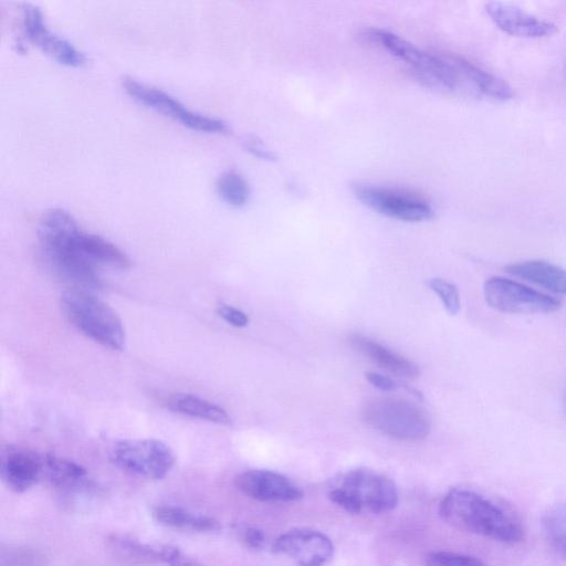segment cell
Wrapping results in <instances>:
<instances>
[{
	"mask_svg": "<svg viewBox=\"0 0 566 566\" xmlns=\"http://www.w3.org/2000/svg\"><path fill=\"white\" fill-rule=\"evenodd\" d=\"M61 306L71 324L86 337L113 350L124 347L126 334L120 317L91 291L70 287L62 294Z\"/></svg>",
	"mask_w": 566,
	"mask_h": 566,
	"instance_id": "3",
	"label": "cell"
},
{
	"mask_svg": "<svg viewBox=\"0 0 566 566\" xmlns=\"http://www.w3.org/2000/svg\"><path fill=\"white\" fill-rule=\"evenodd\" d=\"M488 305L510 314L552 313L560 307V301L516 281L492 276L484 284Z\"/></svg>",
	"mask_w": 566,
	"mask_h": 566,
	"instance_id": "8",
	"label": "cell"
},
{
	"mask_svg": "<svg viewBox=\"0 0 566 566\" xmlns=\"http://www.w3.org/2000/svg\"><path fill=\"white\" fill-rule=\"evenodd\" d=\"M485 11L503 32L518 38L538 39L556 32V25L530 12L505 2H489Z\"/></svg>",
	"mask_w": 566,
	"mask_h": 566,
	"instance_id": "14",
	"label": "cell"
},
{
	"mask_svg": "<svg viewBox=\"0 0 566 566\" xmlns=\"http://www.w3.org/2000/svg\"><path fill=\"white\" fill-rule=\"evenodd\" d=\"M77 226L74 217L62 208L48 210L39 226L42 258L48 268L73 289L92 291L102 285L97 268L87 261L71 243Z\"/></svg>",
	"mask_w": 566,
	"mask_h": 566,
	"instance_id": "1",
	"label": "cell"
},
{
	"mask_svg": "<svg viewBox=\"0 0 566 566\" xmlns=\"http://www.w3.org/2000/svg\"><path fill=\"white\" fill-rule=\"evenodd\" d=\"M22 30L29 42L60 64L77 67L86 62L85 53L51 30L42 10L33 3L22 7Z\"/></svg>",
	"mask_w": 566,
	"mask_h": 566,
	"instance_id": "10",
	"label": "cell"
},
{
	"mask_svg": "<svg viewBox=\"0 0 566 566\" xmlns=\"http://www.w3.org/2000/svg\"><path fill=\"white\" fill-rule=\"evenodd\" d=\"M107 546L114 556L128 564H150L160 560V547H154L125 534H112Z\"/></svg>",
	"mask_w": 566,
	"mask_h": 566,
	"instance_id": "22",
	"label": "cell"
},
{
	"mask_svg": "<svg viewBox=\"0 0 566 566\" xmlns=\"http://www.w3.org/2000/svg\"><path fill=\"white\" fill-rule=\"evenodd\" d=\"M217 314L235 327H244L249 324V317L244 312L228 304H220L217 307Z\"/></svg>",
	"mask_w": 566,
	"mask_h": 566,
	"instance_id": "28",
	"label": "cell"
},
{
	"mask_svg": "<svg viewBox=\"0 0 566 566\" xmlns=\"http://www.w3.org/2000/svg\"><path fill=\"white\" fill-rule=\"evenodd\" d=\"M365 377L369 384L381 391H392L399 387V384L388 376L378 373H365Z\"/></svg>",
	"mask_w": 566,
	"mask_h": 566,
	"instance_id": "29",
	"label": "cell"
},
{
	"mask_svg": "<svg viewBox=\"0 0 566 566\" xmlns=\"http://www.w3.org/2000/svg\"><path fill=\"white\" fill-rule=\"evenodd\" d=\"M43 476L55 488L73 491L85 485L87 471L73 460L55 454H44Z\"/></svg>",
	"mask_w": 566,
	"mask_h": 566,
	"instance_id": "20",
	"label": "cell"
},
{
	"mask_svg": "<svg viewBox=\"0 0 566 566\" xmlns=\"http://www.w3.org/2000/svg\"><path fill=\"white\" fill-rule=\"evenodd\" d=\"M273 551L290 557L300 566H324L332 559L334 546L322 532L295 528L279 536Z\"/></svg>",
	"mask_w": 566,
	"mask_h": 566,
	"instance_id": "11",
	"label": "cell"
},
{
	"mask_svg": "<svg viewBox=\"0 0 566 566\" xmlns=\"http://www.w3.org/2000/svg\"><path fill=\"white\" fill-rule=\"evenodd\" d=\"M0 474L12 491H28L43 476V455L20 446L8 444L1 450Z\"/></svg>",
	"mask_w": 566,
	"mask_h": 566,
	"instance_id": "13",
	"label": "cell"
},
{
	"mask_svg": "<svg viewBox=\"0 0 566 566\" xmlns=\"http://www.w3.org/2000/svg\"><path fill=\"white\" fill-rule=\"evenodd\" d=\"M153 514L157 522L175 530L208 533L220 527L216 518L176 505H159Z\"/></svg>",
	"mask_w": 566,
	"mask_h": 566,
	"instance_id": "19",
	"label": "cell"
},
{
	"mask_svg": "<svg viewBox=\"0 0 566 566\" xmlns=\"http://www.w3.org/2000/svg\"><path fill=\"white\" fill-rule=\"evenodd\" d=\"M160 560L169 566H202L179 548L172 546L160 547Z\"/></svg>",
	"mask_w": 566,
	"mask_h": 566,
	"instance_id": "27",
	"label": "cell"
},
{
	"mask_svg": "<svg viewBox=\"0 0 566 566\" xmlns=\"http://www.w3.org/2000/svg\"><path fill=\"white\" fill-rule=\"evenodd\" d=\"M328 497L353 514L364 509L375 514L387 513L398 504L395 483L386 475L368 469H355L343 474L328 492Z\"/></svg>",
	"mask_w": 566,
	"mask_h": 566,
	"instance_id": "4",
	"label": "cell"
},
{
	"mask_svg": "<svg viewBox=\"0 0 566 566\" xmlns=\"http://www.w3.org/2000/svg\"><path fill=\"white\" fill-rule=\"evenodd\" d=\"M426 566H486L481 559L465 554L446 551L431 552L426 557Z\"/></svg>",
	"mask_w": 566,
	"mask_h": 566,
	"instance_id": "26",
	"label": "cell"
},
{
	"mask_svg": "<svg viewBox=\"0 0 566 566\" xmlns=\"http://www.w3.org/2000/svg\"><path fill=\"white\" fill-rule=\"evenodd\" d=\"M216 190L220 199L233 208L243 207L250 197V188L247 180L234 170H227L218 177Z\"/></svg>",
	"mask_w": 566,
	"mask_h": 566,
	"instance_id": "23",
	"label": "cell"
},
{
	"mask_svg": "<svg viewBox=\"0 0 566 566\" xmlns=\"http://www.w3.org/2000/svg\"><path fill=\"white\" fill-rule=\"evenodd\" d=\"M426 285L441 298L446 311L450 315H457L460 312V294L454 284L442 279L432 277L427 280Z\"/></svg>",
	"mask_w": 566,
	"mask_h": 566,
	"instance_id": "25",
	"label": "cell"
},
{
	"mask_svg": "<svg viewBox=\"0 0 566 566\" xmlns=\"http://www.w3.org/2000/svg\"><path fill=\"white\" fill-rule=\"evenodd\" d=\"M244 147L259 158L268 160L275 159V156L255 137H248L244 140Z\"/></svg>",
	"mask_w": 566,
	"mask_h": 566,
	"instance_id": "30",
	"label": "cell"
},
{
	"mask_svg": "<svg viewBox=\"0 0 566 566\" xmlns=\"http://www.w3.org/2000/svg\"><path fill=\"white\" fill-rule=\"evenodd\" d=\"M243 541L247 546L256 549L263 547L265 537L261 530L251 527L245 530Z\"/></svg>",
	"mask_w": 566,
	"mask_h": 566,
	"instance_id": "31",
	"label": "cell"
},
{
	"mask_svg": "<svg viewBox=\"0 0 566 566\" xmlns=\"http://www.w3.org/2000/svg\"><path fill=\"white\" fill-rule=\"evenodd\" d=\"M439 511L448 524L464 532L507 544L523 538V528L512 514L471 490H451Z\"/></svg>",
	"mask_w": 566,
	"mask_h": 566,
	"instance_id": "2",
	"label": "cell"
},
{
	"mask_svg": "<svg viewBox=\"0 0 566 566\" xmlns=\"http://www.w3.org/2000/svg\"><path fill=\"white\" fill-rule=\"evenodd\" d=\"M356 198L374 211L402 221H424L433 217L431 205L412 193L367 184L353 186Z\"/></svg>",
	"mask_w": 566,
	"mask_h": 566,
	"instance_id": "9",
	"label": "cell"
},
{
	"mask_svg": "<svg viewBox=\"0 0 566 566\" xmlns=\"http://www.w3.org/2000/svg\"><path fill=\"white\" fill-rule=\"evenodd\" d=\"M361 418L368 426L396 439L420 440L430 432L426 412L401 398L371 399L365 403Z\"/></svg>",
	"mask_w": 566,
	"mask_h": 566,
	"instance_id": "5",
	"label": "cell"
},
{
	"mask_svg": "<svg viewBox=\"0 0 566 566\" xmlns=\"http://www.w3.org/2000/svg\"><path fill=\"white\" fill-rule=\"evenodd\" d=\"M72 245L92 264L127 270L132 266L129 256L108 240L84 231L77 226L71 234Z\"/></svg>",
	"mask_w": 566,
	"mask_h": 566,
	"instance_id": "15",
	"label": "cell"
},
{
	"mask_svg": "<svg viewBox=\"0 0 566 566\" xmlns=\"http://www.w3.org/2000/svg\"><path fill=\"white\" fill-rule=\"evenodd\" d=\"M174 412L218 424H230L231 418L220 406L190 394H175L167 400Z\"/></svg>",
	"mask_w": 566,
	"mask_h": 566,
	"instance_id": "21",
	"label": "cell"
},
{
	"mask_svg": "<svg viewBox=\"0 0 566 566\" xmlns=\"http://www.w3.org/2000/svg\"><path fill=\"white\" fill-rule=\"evenodd\" d=\"M453 56V55H452ZM462 81L470 84L479 95L496 101H507L514 96L512 87L501 77L485 71L461 56H453Z\"/></svg>",
	"mask_w": 566,
	"mask_h": 566,
	"instance_id": "18",
	"label": "cell"
},
{
	"mask_svg": "<svg viewBox=\"0 0 566 566\" xmlns=\"http://www.w3.org/2000/svg\"><path fill=\"white\" fill-rule=\"evenodd\" d=\"M172 450L156 439H126L114 444L111 461L120 470L150 480L164 479L175 464Z\"/></svg>",
	"mask_w": 566,
	"mask_h": 566,
	"instance_id": "7",
	"label": "cell"
},
{
	"mask_svg": "<svg viewBox=\"0 0 566 566\" xmlns=\"http://www.w3.org/2000/svg\"><path fill=\"white\" fill-rule=\"evenodd\" d=\"M234 483L243 494L263 502H294L303 495L286 476L269 470L241 472Z\"/></svg>",
	"mask_w": 566,
	"mask_h": 566,
	"instance_id": "12",
	"label": "cell"
},
{
	"mask_svg": "<svg viewBox=\"0 0 566 566\" xmlns=\"http://www.w3.org/2000/svg\"><path fill=\"white\" fill-rule=\"evenodd\" d=\"M542 525L551 546L566 556V502L551 507L544 514Z\"/></svg>",
	"mask_w": 566,
	"mask_h": 566,
	"instance_id": "24",
	"label": "cell"
},
{
	"mask_svg": "<svg viewBox=\"0 0 566 566\" xmlns=\"http://www.w3.org/2000/svg\"><path fill=\"white\" fill-rule=\"evenodd\" d=\"M349 343L356 352L392 374L407 378H416L419 375V368L413 361L367 336L352 334Z\"/></svg>",
	"mask_w": 566,
	"mask_h": 566,
	"instance_id": "16",
	"label": "cell"
},
{
	"mask_svg": "<svg viewBox=\"0 0 566 566\" xmlns=\"http://www.w3.org/2000/svg\"><path fill=\"white\" fill-rule=\"evenodd\" d=\"M505 272L542 286L555 294H566V270L542 260L512 263Z\"/></svg>",
	"mask_w": 566,
	"mask_h": 566,
	"instance_id": "17",
	"label": "cell"
},
{
	"mask_svg": "<svg viewBox=\"0 0 566 566\" xmlns=\"http://www.w3.org/2000/svg\"><path fill=\"white\" fill-rule=\"evenodd\" d=\"M122 85L124 91L137 103L171 118L189 129L208 134H223L229 129L227 123L222 119L192 111L158 87L129 76L122 80Z\"/></svg>",
	"mask_w": 566,
	"mask_h": 566,
	"instance_id": "6",
	"label": "cell"
}]
</instances>
